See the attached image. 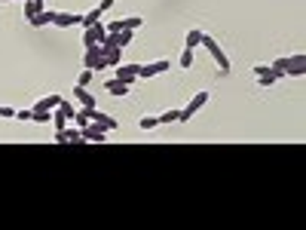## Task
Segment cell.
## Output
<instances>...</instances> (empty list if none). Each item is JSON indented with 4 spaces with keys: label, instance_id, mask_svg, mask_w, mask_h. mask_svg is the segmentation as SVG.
<instances>
[{
    "label": "cell",
    "instance_id": "29",
    "mask_svg": "<svg viewBox=\"0 0 306 230\" xmlns=\"http://www.w3.org/2000/svg\"><path fill=\"white\" fill-rule=\"evenodd\" d=\"M114 4H116V0H101V4H98V10H101V13H104V10H110Z\"/></svg>",
    "mask_w": 306,
    "mask_h": 230
},
{
    "label": "cell",
    "instance_id": "18",
    "mask_svg": "<svg viewBox=\"0 0 306 230\" xmlns=\"http://www.w3.org/2000/svg\"><path fill=\"white\" fill-rule=\"evenodd\" d=\"M202 34H206V31H199V28H190V31H187V37H184V40H187V46H190V49H196V46L202 43Z\"/></svg>",
    "mask_w": 306,
    "mask_h": 230
},
{
    "label": "cell",
    "instance_id": "30",
    "mask_svg": "<svg viewBox=\"0 0 306 230\" xmlns=\"http://www.w3.org/2000/svg\"><path fill=\"white\" fill-rule=\"evenodd\" d=\"M0 4H22V0H0Z\"/></svg>",
    "mask_w": 306,
    "mask_h": 230
},
{
    "label": "cell",
    "instance_id": "26",
    "mask_svg": "<svg viewBox=\"0 0 306 230\" xmlns=\"http://www.w3.org/2000/svg\"><path fill=\"white\" fill-rule=\"evenodd\" d=\"M0 117H4V120H16V108H6V105H0Z\"/></svg>",
    "mask_w": 306,
    "mask_h": 230
},
{
    "label": "cell",
    "instance_id": "3",
    "mask_svg": "<svg viewBox=\"0 0 306 230\" xmlns=\"http://www.w3.org/2000/svg\"><path fill=\"white\" fill-rule=\"evenodd\" d=\"M208 98H212V92H208V89H199V92L187 101V108H181V117H178V123H187L196 111H202V108L208 105Z\"/></svg>",
    "mask_w": 306,
    "mask_h": 230
},
{
    "label": "cell",
    "instance_id": "4",
    "mask_svg": "<svg viewBox=\"0 0 306 230\" xmlns=\"http://www.w3.org/2000/svg\"><path fill=\"white\" fill-rule=\"evenodd\" d=\"M168 68H172L168 59H156L150 65H138V80H153V77H160V74H168Z\"/></svg>",
    "mask_w": 306,
    "mask_h": 230
},
{
    "label": "cell",
    "instance_id": "8",
    "mask_svg": "<svg viewBox=\"0 0 306 230\" xmlns=\"http://www.w3.org/2000/svg\"><path fill=\"white\" fill-rule=\"evenodd\" d=\"M116 80H122V83L132 86V83L138 80V65H122V62H120V65H116Z\"/></svg>",
    "mask_w": 306,
    "mask_h": 230
},
{
    "label": "cell",
    "instance_id": "23",
    "mask_svg": "<svg viewBox=\"0 0 306 230\" xmlns=\"http://www.w3.org/2000/svg\"><path fill=\"white\" fill-rule=\"evenodd\" d=\"M104 31H108V34H120V31H122V19L108 22V25H104Z\"/></svg>",
    "mask_w": 306,
    "mask_h": 230
},
{
    "label": "cell",
    "instance_id": "25",
    "mask_svg": "<svg viewBox=\"0 0 306 230\" xmlns=\"http://www.w3.org/2000/svg\"><path fill=\"white\" fill-rule=\"evenodd\" d=\"M16 120H18V123H28V120H31V108H18V111H16Z\"/></svg>",
    "mask_w": 306,
    "mask_h": 230
},
{
    "label": "cell",
    "instance_id": "5",
    "mask_svg": "<svg viewBox=\"0 0 306 230\" xmlns=\"http://www.w3.org/2000/svg\"><path fill=\"white\" fill-rule=\"evenodd\" d=\"M83 68H89V71H101V68H108V65H104V49H101L98 43L86 49V56H83Z\"/></svg>",
    "mask_w": 306,
    "mask_h": 230
},
{
    "label": "cell",
    "instance_id": "16",
    "mask_svg": "<svg viewBox=\"0 0 306 230\" xmlns=\"http://www.w3.org/2000/svg\"><path fill=\"white\" fill-rule=\"evenodd\" d=\"M104 89H108L110 95H126V92H129V83H122V80H116V77H114V80L104 83Z\"/></svg>",
    "mask_w": 306,
    "mask_h": 230
},
{
    "label": "cell",
    "instance_id": "12",
    "mask_svg": "<svg viewBox=\"0 0 306 230\" xmlns=\"http://www.w3.org/2000/svg\"><path fill=\"white\" fill-rule=\"evenodd\" d=\"M92 120L101 126V129H104V132H114V129H120V123H116V117H108V114H101L98 108L92 111Z\"/></svg>",
    "mask_w": 306,
    "mask_h": 230
},
{
    "label": "cell",
    "instance_id": "27",
    "mask_svg": "<svg viewBox=\"0 0 306 230\" xmlns=\"http://www.w3.org/2000/svg\"><path fill=\"white\" fill-rule=\"evenodd\" d=\"M64 126H68V117H64V114L56 108V129H64Z\"/></svg>",
    "mask_w": 306,
    "mask_h": 230
},
{
    "label": "cell",
    "instance_id": "20",
    "mask_svg": "<svg viewBox=\"0 0 306 230\" xmlns=\"http://www.w3.org/2000/svg\"><path fill=\"white\" fill-rule=\"evenodd\" d=\"M144 25V19L141 16H129V19H122V28H129V31H138Z\"/></svg>",
    "mask_w": 306,
    "mask_h": 230
},
{
    "label": "cell",
    "instance_id": "2",
    "mask_svg": "<svg viewBox=\"0 0 306 230\" xmlns=\"http://www.w3.org/2000/svg\"><path fill=\"white\" fill-rule=\"evenodd\" d=\"M199 46H206L208 53H212V59H214V65H218L220 74H230V59H226V53L220 49V43H218L212 34H202V43H199Z\"/></svg>",
    "mask_w": 306,
    "mask_h": 230
},
{
    "label": "cell",
    "instance_id": "10",
    "mask_svg": "<svg viewBox=\"0 0 306 230\" xmlns=\"http://www.w3.org/2000/svg\"><path fill=\"white\" fill-rule=\"evenodd\" d=\"M52 25H58V28H74V25H80V16H76V13H62V10H56Z\"/></svg>",
    "mask_w": 306,
    "mask_h": 230
},
{
    "label": "cell",
    "instance_id": "7",
    "mask_svg": "<svg viewBox=\"0 0 306 230\" xmlns=\"http://www.w3.org/2000/svg\"><path fill=\"white\" fill-rule=\"evenodd\" d=\"M254 77H258V83L260 86H272V83H278V80H285L282 74H276L270 65H254Z\"/></svg>",
    "mask_w": 306,
    "mask_h": 230
},
{
    "label": "cell",
    "instance_id": "21",
    "mask_svg": "<svg viewBox=\"0 0 306 230\" xmlns=\"http://www.w3.org/2000/svg\"><path fill=\"white\" fill-rule=\"evenodd\" d=\"M138 126H141L144 132H153V129L160 126V120H156V117H141V120H138Z\"/></svg>",
    "mask_w": 306,
    "mask_h": 230
},
{
    "label": "cell",
    "instance_id": "22",
    "mask_svg": "<svg viewBox=\"0 0 306 230\" xmlns=\"http://www.w3.org/2000/svg\"><path fill=\"white\" fill-rule=\"evenodd\" d=\"M92 74H95V71L83 68V71H80V77H76V86H86V89H89V83H92Z\"/></svg>",
    "mask_w": 306,
    "mask_h": 230
},
{
    "label": "cell",
    "instance_id": "19",
    "mask_svg": "<svg viewBox=\"0 0 306 230\" xmlns=\"http://www.w3.org/2000/svg\"><path fill=\"white\" fill-rule=\"evenodd\" d=\"M178 117H181V111H174V108H172V111H162L156 120H160V126H168V123H178Z\"/></svg>",
    "mask_w": 306,
    "mask_h": 230
},
{
    "label": "cell",
    "instance_id": "24",
    "mask_svg": "<svg viewBox=\"0 0 306 230\" xmlns=\"http://www.w3.org/2000/svg\"><path fill=\"white\" fill-rule=\"evenodd\" d=\"M190 65H193V49L184 46V53H181V68H190Z\"/></svg>",
    "mask_w": 306,
    "mask_h": 230
},
{
    "label": "cell",
    "instance_id": "6",
    "mask_svg": "<svg viewBox=\"0 0 306 230\" xmlns=\"http://www.w3.org/2000/svg\"><path fill=\"white\" fill-rule=\"evenodd\" d=\"M80 135H83V141H89V144H101V141L108 138V132L101 129V126H98L95 120H89V123L83 126V129H80Z\"/></svg>",
    "mask_w": 306,
    "mask_h": 230
},
{
    "label": "cell",
    "instance_id": "9",
    "mask_svg": "<svg viewBox=\"0 0 306 230\" xmlns=\"http://www.w3.org/2000/svg\"><path fill=\"white\" fill-rule=\"evenodd\" d=\"M58 101H62V95H46V98H37L34 105H31V114H43V111H52V108H58Z\"/></svg>",
    "mask_w": 306,
    "mask_h": 230
},
{
    "label": "cell",
    "instance_id": "13",
    "mask_svg": "<svg viewBox=\"0 0 306 230\" xmlns=\"http://www.w3.org/2000/svg\"><path fill=\"white\" fill-rule=\"evenodd\" d=\"M52 16H56V10H40L37 16H31L28 19V25H31V28H46V25H52Z\"/></svg>",
    "mask_w": 306,
    "mask_h": 230
},
{
    "label": "cell",
    "instance_id": "28",
    "mask_svg": "<svg viewBox=\"0 0 306 230\" xmlns=\"http://www.w3.org/2000/svg\"><path fill=\"white\" fill-rule=\"evenodd\" d=\"M31 120H34V123H49V120H52V114H49V111H43V114H31Z\"/></svg>",
    "mask_w": 306,
    "mask_h": 230
},
{
    "label": "cell",
    "instance_id": "11",
    "mask_svg": "<svg viewBox=\"0 0 306 230\" xmlns=\"http://www.w3.org/2000/svg\"><path fill=\"white\" fill-rule=\"evenodd\" d=\"M74 101H76V105H83V108H98L95 105V95L86 86H74Z\"/></svg>",
    "mask_w": 306,
    "mask_h": 230
},
{
    "label": "cell",
    "instance_id": "17",
    "mask_svg": "<svg viewBox=\"0 0 306 230\" xmlns=\"http://www.w3.org/2000/svg\"><path fill=\"white\" fill-rule=\"evenodd\" d=\"M95 22H101V10H98V7H95V10H89L86 16H80V25H83V28H92Z\"/></svg>",
    "mask_w": 306,
    "mask_h": 230
},
{
    "label": "cell",
    "instance_id": "1",
    "mask_svg": "<svg viewBox=\"0 0 306 230\" xmlns=\"http://www.w3.org/2000/svg\"><path fill=\"white\" fill-rule=\"evenodd\" d=\"M270 68L272 71H282L285 77H303L306 74V56L297 53V56H288V59H272Z\"/></svg>",
    "mask_w": 306,
    "mask_h": 230
},
{
    "label": "cell",
    "instance_id": "15",
    "mask_svg": "<svg viewBox=\"0 0 306 230\" xmlns=\"http://www.w3.org/2000/svg\"><path fill=\"white\" fill-rule=\"evenodd\" d=\"M40 10H43V0H22V13H24V19L37 16Z\"/></svg>",
    "mask_w": 306,
    "mask_h": 230
},
{
    "label": "cell",
    "instance_id": "14",
    "mask_svg": "<svg viewBox=\"0 0 306 230\" xmlns=\"http://www.w3.org/2000/svg\"><path fill=\"white\" fill-rule=\"evenodd\" d=\"M101 46V43H98ZM104 49V65L108 68H116L120 62H122V46H101Z\"/></svg>",
    "mask_w": 306,
    "mask_h": 230
}]
</instances>
